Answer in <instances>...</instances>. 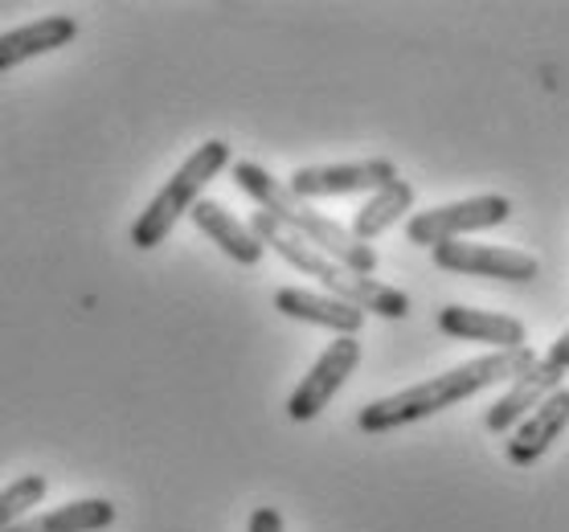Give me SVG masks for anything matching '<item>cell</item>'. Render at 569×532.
I'll use <instances>...</instances> for the list:
<instances>
[{"label":"cell","instance_id":"5","mask_svg":"<svg viewBox=\"0 0 569 532\" xmlns=\"http://www.w3.org/2000/svg\"><path fill=\"white\" fill-rule=\"evenodd\" d=\"M512 218V201L505 193H479L467 201H451V205L422 209L406 221V238L410 247H442V242H463L467 234L479 230H496Z\"/></svg>","mask_w":569,"mask_h":532},{"label":"cell","instance_id":"13","mask_svg":"<svg viewBox=\"0 0 569 532\" xmlns=\"http://www.w3.org/2000/svg\"><path fill=\"white\" fill-rule=\"evenodd\" d=\"M74 38H78V21L66 13L38 17V21H29V26L9 29V33H0V74H4V70H17V66L29 62V58L62 50V46H70Z\"/></svg>","mask_w":569,"mask_h":532},{"label":"cell","instance_id":"3","mask_svg":"<svg viewBox=\"0 0 569 532\" xmlns=\"http://www.w3.org/2000/svg\"><path fill=\"white\" fill-rule=\"evenodd\" d=\"M250 234L259 238L262 250H274L283 262H291L296 271H303L308 279H320L323 295H337L352 308H361L365 315L373 312L381 320H406L410 315V295L398 291L389 283H377V279H365V274L345 271L340 262H332L328 254H320L316 247H308L299 234H291L283 221H274L271 213H254L250 218Z\"/></svg>","mask_w":569,"mask_h":532},{"label":"cell","instance_id":"2","mask_svg":"<svg viewBox=\"0 0 569 532\" xmlns=\"http://www.w3.org/2000/svg\"><path fill=\"white\" fill-rule=\"evenodd\" d=\"M233 181H238V189H242L250 201H259L262 213H271L274 221H283L287 230L303 238L308 247H316L320 254H328L332 262H340L345 271L373 279L377 250L365 247V242H357L340 221H332L316 205L299 201V197L291 193L283 181H274L262 164H254V160H238V164H233Z\"/></svg>","mask_w":569,"mask_h":532},{"label":"cell","instance_id":"12","mask_svg":"<svg viewBox=\"0 0 569 532\" xmlns=\"http://www.w3.org/2000/svg\"><path fill=\"white\" fill-rule=\"evenodd\" d=\"M274 312H283L287 320H303V324L328 328L337 337H357L365 328V312L352 308L337 295H320V291H303V287H283L274 291Z\"/></svg>","mask_w":569,"mask_h":532},{"label":"cell","instance_id":"8","mask_svg":"<svg viewBox=\"0 0 569 532\" xmlns=\"http://www.w3.org/2000/svg\"><path fill=\"white\" fill-rule=\"evenodd\" d=\"M439 271L471 274V279H500V283H532L541 274V262L512 247H488V242H442L430 250Z\"/></svg>","mask_w":569,"mask_h":532},{"label":"cell","instance_id":"4","mask_svg":"<svg viewBox=\"0 0 569 532\" xmlns=\"http://www.w3.org/2000/svg\"><path fill=\"white\" fill-rule=\"evenodd\" d=\"M226 169H230V143L226 140L201 143L193 157L184 160L181 169L164 181V189L148 201V209H143L140 218H136V225H131V247L136 250L164 247V238L172 234V225H177V221H181L184 213L201 201L206 184Z\"/></svg>","mask_w":569,"mask_h":532},{"label":"cell","instance_id":"11","mask_svg":"<svg viewBox=\"0 0 569 532\" xmlns=\"http://www.w3.org/2000/svg\"><path fill=\"white\" fill-rule=\"evenodd\" d=\"M566 426H569V390H553L532 414L520 418L517 430L508 434V442H505L508 463H517V468L537 463V459L561 439V430Z\"/></svg>","mask_w":569,"mask_h":532},{"label":"cell","instance_id":"7","mask_svg":"<svg viewBox=\"0 0 569 532\" xmlns=\"http://www.w3.org/2000/svg\"><path fill=\"white\" fill-rule=\"evenodd\" d=\"M361 364V340L357 337H337L328 349L316 357V364L308 369V377L296 385V393L287 398V418L291 422H311L328 410V402L345 390V381L357 373Z\"/></svg>","mask_w":569,"mask_h":532},{"label":"cell","instance_id":"6","mask_svg":"<svg viewBox=\"0 0 569 532\" xmlns=\"http://www.w3.org/2000/svg\"><path fill=\"white\" fill-rule=\"evenodd\" d=\"M561 377H569V328L553 340V344H549L545 357H537L525 373L512 377L508 393L492 405V410H488L483 426L492 430V434H508V430H517L520 418L532 414V410H537V405H541L553 390H561Z\"/></svg>","mask_w":569,"mask_h":532},{"label":"cell","instance_id":"1","mask_svg":"<svg viewBox=\"0 0 569 532\" xmlns=\"http://www.w3.org/2000/svg\"><path fill=\"white\" fill-rule=\"evenodd\" d=\"M537 361V352L525 344V349L512 352H488V357H476V361H463L447 369V373L430 377V381H418L410 390H398L381 398V402H369L357 414V426L365 434H389L398 426H410V422H422V418H435L451 405L476 398V393L492 390L500 381H512L520 377L529 364Z\"/></svg>","mask_w":569,"mask_h":532},{"label":"cell","instance_id":"17","mask_svg":"<svg viewBox=\"0 0 569 532\" xmlns=\"http://www.w3.org/2000/svg\"><path fill=\"white\" fill-rule=\"evenodd\" d=\"M46 475H21L0 492V532H9L13 524L29 516V508H38L46 500Z\"/></svg>","mask_w":569,"mask_h":532},{"label":"cell","instance_id":"10","mask_svg":"<svg viewBox=\"0 0 569 532\" xmlns=\"http://www.w3.org/2000/svg\"><path fill=\"white\" fill-rule=\"evenodd\" d=\"M439 332L451 340H471V344H488L492 352H512L525 349V324L517 315L505 312H479V308H463V303H447L439 312Z\"/></svg>","mask_w":569,"mask_h":532},{"label":"cell","instance_id":"16","mask_svg":"<svg viewBox=\"0 0 569 532\" xmlns=\"http://www.w3.org/2000/svg\"><path fill=\"white\" fill-rule=\"evenodd\" d=\"M116 520V504L111 500H70L62 508H50L41 516H26L21 524H13L9 532H103Z\"/></svg>","mask_w":569,"mask_h":532},{"label":"cell","instance_id":"15","mask_svg":"<svg viewBox=\"0 0 569 532\" xmlns=\"http://www.w3.org/2000/svg\"><path fill=\"white\" fill-rule=\"evenodd\" d=\"M415 209V184L410 181H389L381 184L377 193L365 197V205L352 213V225H349V234L357 238V242H373V238H381L393 225V221H401L406 213Z\"/></svg>","mask_w":569,"mask_h":532},{"label":"cell","instance_id":"18","mask_svg":"<svg viewBox=\"0 0 569 532\" xmlns=\"http://www.w3.org/2000/svg\"><path fill=\"white\" fill-rule=\"evenodd\" d=\"M247 532H283V516H279V508H254V512H250Z\"/></svg>","mask_w":569,"mask_h":532},{"label":"cell","instance_id":"9","mask_svg":"<svg viewBox=\"0 0 569 532\" xmlns=\"http://www.w3.org/2000/svg\"><path fill=\"white\" fill-rule=\"evenodd\" d=\"M398 181L393 160L373 157V160H352V164H311V169H296L287 189L299 201H323V197H352V193H377L381 184Z\"/></svg>","mask_w":569,"mask_h":532},{"label":"cell","instance_id":"14","mask_svg":"<svg viewBox=\"0 0 569 532\" xmlns=\"http://www.w3.org/2000/svg\"><path fill=\"white\" fill-rule=\"evenodd\" d=\"M189 218H193L197 230H201V234H206L209 242L221 250V254H230L238 267H259V262H262L259 238L250 234V225H242V221L233 218L226 205H218V201H206V197H201V201L189 209Z\"/></svg>","mask_w":569,"mask_h":532}]
</instances>
